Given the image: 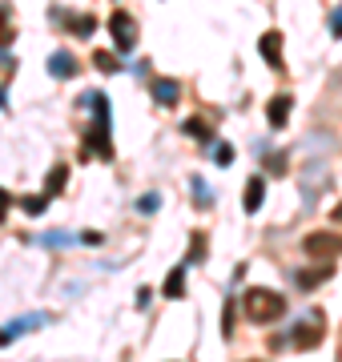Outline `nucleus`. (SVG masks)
<instances>
[{
	"label": "nucleus",
	"instance_id": "nucleus-4",
	"mask_svg": "<svg viewBox=\"0 0 342 362\" xmlns=\"http://www.w3.org/2000/svg\"><path fill=\"white\" fill-rule=\"evenodd\" d=\"M322 334H326V318H322V310H314L290 330V346L294 350H314L318 342H322Z\"/></svg>",
	"mask_w": 342,
	"mask_h": 362
},
{
	"label": "nucleus",
	"instance_id": "nucleus-5",
	"mask_svg": "<svg viewBox=\"0 0 342 362\" xmlns=\"http://www.w3.org/2000/svg\"><path fill=\"white\" fill-rule=\"evenodd\" d=\"M109 33H113V45H117L125 57L137 49V21H133L125 8H117V13L109 16Z\"/></svg>",
	"mask_w": 342,
	"mask_h": 362
},
{
	"label": "nucleus",
	"instance_id": "nucleus-13",
	"mask_svg": "<svg viewBox=\"0 0 342 362\" xmlns=\"http://www.w3.org/2000/svg\"><path fill=\"white\" fill-rule=\"evenodd\" d=\"M161 294L173 298V302H177V298H185V262L170 270V278H165V286H161Z\"/></svg>",
	"mask_w": 342,
	"mask_h": 362
},
{
	"label": "nucleus",
	"instance_id": "nucleus-19",
	"mask_svg": "<svg viewBox=\"0 0 342 362\" xmlns=\"http://www.w3.org/2000/svg\"><path fill=\"white\" fill-rule=\"evenodd\" d=\"M93 65L101 69V73H117V69H121V61L113 57V52H93Z\"/></svg>",
	"mask_w": 342,
	"mask_h": 362
},
{
	"label": "nucleus",
	"instance_id": "nucleus-17",
	"mask_svg": "<svg viewBox=\"0 0 342 362\" xmlns=\"http://www.w3.org/2000/svg\"><path fill=\"white\" fill-rule=\"evenodd\" d=\"M182 129L189 133L194 141H201V145H210V141H213V129H210V125H206V121H201V117H189V121H185Z\"/></svg>",
	"mask_w": 342,
	"mask_h": 362
},
{
	"label": "nucleus",
	"instance_id": "nucleus-1",
	"mask_svg": "<svg viewBox=\"0 0 342 362\" xmlns=\"http://www.w3.org/2000/svg\"><path fill=\"white\" fill-rule=\"evenodd\" d=\"M85 105L93 109V125H89V133H85V145H89L93 157L109 161V157H113V137H109V97L105 93H89Z\"/></svg>",
	"mask_w": 342,
	"mask_h": 362
},
{
	"label": "nucleus",
	"instance_id": "nucleus-3",
	"mask_svg": "<svg viewBox=\"0 0 342 362\" xmlns=\"http://www.w3.org/2000/svg\"><path fill=\"white\" fill-rule=\"evenodd\" d=\"M302 250H306L314 262H334V258H342V233H334V230H314V233H306Z\"/></svg>",
	"mask_w": 342,
	"mask_h": 362
},
{
	"label": "nucleus",
	"instance_id": "nucleus-22",
	"mask_svg": "<svg viewBox=\"0 0 342 362\" xmlns=\"http://www.w3.org/2000/svg\"><path fill=\"white\" fill-rule=\"evenodd\" d=\"M201 258H206V233H194V254H189V262H185V266H198Z\"/></svg>",
	"mask_w": 342,
	"mask_h": 362
},
{
	"label": "nucleus",
	"instance_id": "nucleus-9",
	"mask_svg": "<svg viewBox=\"0 0 342 362\" xmlns=\"http://www.w3.org/2000/svg\"><path fill=\"white\" fill-rule=\"evenodd\" d=\"M334 278V266H314V270H298L294 274V282H298V290H314V286H322V282H330Z\"/></svg>",
	"mask_w": 342,
	"mask_h": 362
},
{
	"label": "nucleus",
	"instance_id": "nucleus-2",
	"mask_svg": "<svg viewBox=\"0 0 342 362\" xmlns=\"http://www.w3.org/2000/svg\"><path fill=\"white\" fill-rule=\"evenodd\" d=\"M242 310H246L250 322H278L286 314V298L274 294V290H266V286H250L242 294Z\"/></svg>",
	"mask_w": 342,
	"mask_h": 362
},
{
	"label": "nucleus",
	"instance_id": "nucleus-28",
	"mask_svg": "<svg viewBox=\"0 0 342 362\" xmlns=\"http://www.w3.org/2000/svg\"><path fill=\"white\" fill-rule=\"evenodd\" d=\"M77 242H85V246H97V242H101V233H81V238H77Z\"/></svg>",
	"mask_w": 342,
	"mask_h": 362
},
{
	"label": "nucleus",
	"instance_id": "nucleus-8",
	"mask_svg": "<svg viewBox=\"0 0 342 362\" xmlns=\"http://www.w3.org/2000/svg\"><path fill=\"white\" fill-rule=\"evenodd\" d=\"M258 49H262L266 65L274 69V73H282V33H278V28H270V33H266V37H262V45H258Z\"/></svg>",
	"mask_w": 342,
	"mask_h": 362
},
{
	"label": "nucleus",
	"instance_id": "nucleus-29",
	"mask_svg": "<svg viewBox=\"0 0 342 362\" xmlns=\"http://www.w3.org/2000/svg\"><path fill=\"white\" fill-rule=\"evenodd\" d=\"M149 294H153V290H149V286H141V290H137V306H149Z\"/></svg>",
	"mask_w": 342,
	"mask_h": 362
},
{
	"label": "nucleus",
	"instance_id": "nucleus-10",
	"mask_svg": "<svg viewBox=\"0 0 342 362\" xmlns=\"http://www.w3.org/2000/svg\"><path fill=\"white\" fill-rule=\"evenodd\" d=\"M49 73H53V77H77L81 69H77V57H73V52H65V49H57L53 57H49Z\"/></svg>",
	"mask_w": 342,
	"mask_h": 362
},
{
	"label": "nucleus",
	"instance_id": "nucleus-31",
	"mask_svg": "<svg viewBox=\"0 0 342 362\" xmlns=\"http://www.w3.org/2000/svg\"><path fill=\"white\" fill-rule=\"evenodd\" d=\"M0 109H8V101H4V85H0Z\"/></svg>",
	"mask_w": 342,
	"mask_h": 362
},
{
	"label": "nucleus",
	"instance_id": "nucleus-16",
	"mask_svg": "<svg viewBox=\"0 0 342 362\" xmlns=\"http://www.w3.org/2000/svg\"><path fill=\"white\" fill-rule=\"evenodd\" d=\"M65 181H69V165H53V169H49V177H45V189H40V194L57 197L61 189H65Z\"/></svg>",
	"mask_w": 342,
	"mask_h": 362
},
{
	"label": "nucleus",
	"instance_id": "nucleus-18",
	"mask_svg": "<svg viewBox=\"0 0 342 362\" xmlns=\"http://www.w3.org/2000/svg\"><path fill=\"white\" fill-rule=\"evenodd\" d=\"M49 202H53V197H45V194H33V197H25L20 206H25V214H33V218H37V214H45V209H49Z\"/></svg>",
	"mask_w": 342,
	"mask_h": 362
},
{
	"label": "nucleus",
	"instance_id": "nucleus-6",
	"mask_svg": "<svg viewBox=\"0 0 342 362\" xmlns=\"http://www.w3.org/2000/svg\"><path fill=\"white\" fill-rule=\"evenodd\" d=\"M45 322H49V314H45V310L20 314V318H13V322L0 330V346H13V342H16L20 334H25V330H37V326H45Z\"/></svg>",
	"mask_w": 342,
	"mask_h": 362
},
{
	"label": "nucleus",
	"instance_id": "nucleus-24",
	"mask_svg": "<svg viewBox=\"0 0 342 362\" xmlns=\"http://www.w3.org/2000/svg\"><path fill=\"white\" fill-rule=\"evenodd\" d=\"M158 206H161V197H158V194H145L141 202H137V209H141V214H153Z\"/></svg>",
	"mask_w": 342,
	"mask_h": 362
},
{
	"label": "nucleus",
	"instance_id": "nucleus-11",
	"mask_svg": "<svg viewBox=\"0 0 342 362\" xmlns=\"http://www.w3.org/2000/svg\"><path fill=\"white\" fill-rule=\"evenodd\" d=\"M177 97H182V85H177L173 77H158V81H153V101H158V105L173 109V105H177Z\"/></svg>",
	"mask_w": 342,
	"mask_h": 362
},
{
	"label": "nucleus",
	"instance_id": "nucleus-7",
	"mask_svg": "<svg viewBox=\"0 0 342 362\" xmlns=\"http://www.w3.org/2000/svg\"><path fill=\"white\" fill-rule=\"evenodd\" d=\"M290 113H294V97H290V93L270 97V105H266V121H270V129H282V125L290 121Z\"/></svg>",
	"mask_w": 342,
	"mask_h": 362
},
{
	"label": "nucleus",
	"instance_id": "nucleus-20",
	"mask_svg": "<svg viewBox=\"0 0 342 362\" xmlns=\"http://www.w3.org/2000/svg\"><path fill=\"white\" fill-rule=\"evenodd\" d=\"M189 181H194V189H198V206H201V209H210V206H213V194H210V185H206L201 177H189Z\"/></svg>",
	"mask_w": 342,
	"mask_h": 362
},
{
	"label": "nucleus",
	"instance_id": "nucleus-26",
	"mask_svg": "<svg viewBox=\"0 0 342 362\" xmlns=\"http://www.w3.org/2000/svg\"><path fill=\"white\" fill-rule=\"evenodd\" d=\"M8 206H13V197L4 194V189H0V221L8 218Z\"/></svg>",
	"mask_w": 342,
	"mask_h": 362
},
{
	"label": "nucleus",
	"instance_id": "nucleus-23",
	"mask_svg": "<svg viewBox=\"0 0 342 362\" xmlns=\"http://www.w3.org/2000/svg\"><path fill=\"white\" fill-rule=\"evenodd\" d=\"M213 157H218V165H230V161H234V145L218 141V145H213Z\"/></svg>",
	"mask_w": 342,
	"mask_h": 362
},
{
	"label": "nucleus",
	"instance_id": "nucleus-21",
	"mask_svg": "<svg viewBox=\"0 0 342 362\" xmlns=\"http://www.w3.org/2000/svg\"><path fill=\"white\" fill-rule=\"evenodd\" d=\"M40 246H73V242H77V238H73V233H45V238H37Z\"/></svg>",
	"mask_w": 342,
	"mask_h": 362
},
{
	"label": "nucleus",
	"instance_id": "nucleus-14",
	"mask_svg": "<svg viewBox=\"0 0 342 362\" xmlns=\"http://www.w3.org/2000/svg\"><path fill=\"white\" fill-rule=\"evenodd\" d=\"M16 37V25H13V4L8 0H0V49H8Z\"/></svg>",
	"mask_w": 342,
	"mask_h": 362
},
{
	"label": "nucleus",
	"instance_id": "nucleus-25",
	"mask_svg": "<svg viewBox=\"0 0 342 362\" xmlns=\"http://www.w3.org/2000/svg\"><path fill=\"white\" fill-rule=\"evenodd\" d=\"M266 165H270V173H286V153H274Z\"/></svg>",
	"mask_w": 342,
	"mask_h": 362
},
{
	"label": "nucleus",
	"instance_id": "nucleus-27",
	"mask_svg": "<svg viewBox=\"0 0 342 362\" xmlns=\"http://www.w3.org/2000/svg\"><path fill=\"white\" fill-rule=\"evenodd\" d=\"M330 33H334V37H342V8L330 16Z\"/></svg>",
	"mask_w": 342,
	"mask_h": 362
},
{
	"label": "nucleus",
	"instance_id": "nucleus-12",
	"mask_svg": "<svg viewBox=\"0 0 342 362\" xmlns=\"http://www.w3.org/2000/svg\"><path fill=\"white\" fill-rule=\"evenodd\" d=\"M57 21H65L73 37H93L97 33V16H73V13H53Z\"/></svg>",
	"mask_w": 342,
	"mask_h": 362
},
{
	"label": "nucleus",
	"instance_id": "nucleus-30",
	"mask_svg": "<svg viewBox=\"0 0 342 362\" xmlns=\"http://www.w3.org/2000/svg\"><path fill=\"white\" fill-rule=\"evenodd\" d=\"M330 221H338V226H342V202H338L334 209H330Z\"/></svg>",
	"mask_w": 342,
	"mask_h": 362
},
{
	"label": "nucleus",
	"instance_id": "nucleus-15",
	"mask_svg": "<svg viewBox=\"0 0 342 362\" xmlns=\"http://www.w3.org/2000/svg\"><path fill=\"white\" fill-rule=\"evenodd\" d=\"M266 202V181L262 177H250L246 181V214H258Z\"/></svg>",
	"mask_w": 342,
	"mask_h": 362
}]
</instances>
